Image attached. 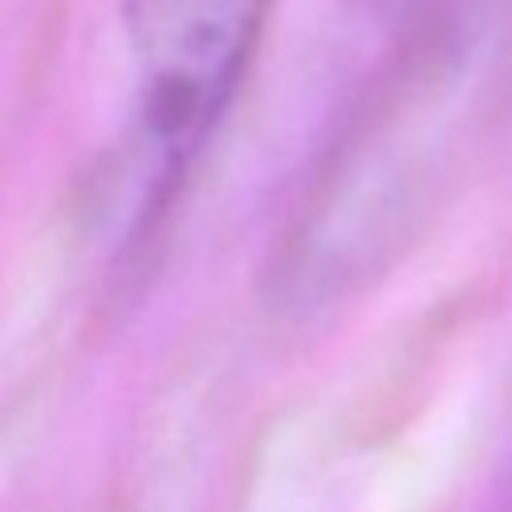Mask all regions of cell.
<instances>
[{"label":"cell","mask_w":512,"mask_h":512,"mask_svg":"<svg viewBox=\"0 0 512 512\" xmlns=\"http://www.w3.org/2000/svg\"><path fill=\"white\" fill-rule=\"evenodd\" d=\"M268 0H124L152 192L200 152L256 48Z\"/></svg>","instance_id":"6da1fadb"}]
</instances>
